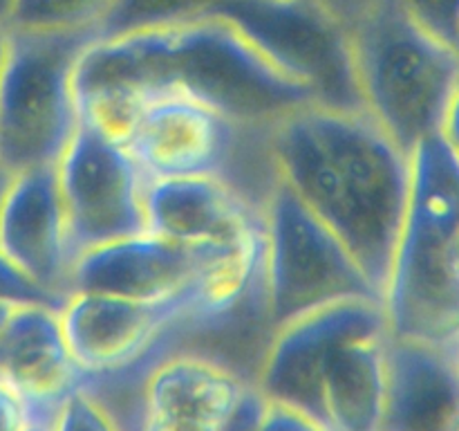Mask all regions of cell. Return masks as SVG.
Listing matches in <instances>:
<instances>
[{"mask_svg":"<svg viewBox=\"0 0 459 431\" xmlns=\"http://www.w3.org/2000/svg\"><path fill=\"white\" fill-rule=\"evenodd\" d=\"M72 88L79 119L124 146L143 103L157 94H186L254 130L316 101L220 13L97 36L76 58Z\"/></svg>","mask_w":459,"mask_h":431,"instance_id":"obj_1","label":"cell"},{"mask_svg":"<svg viewBox=\"0 0 459 431\" xmlns=\"http://www.w3.org/2000/svg\"><path fill=\"white\" fill-rule=\"evenodd\" d=\"M278 178L341 238L384 299L411 196V155L368 110L307 103L267 130Z\"/></svg>","mask_w":459,"mask_h":431,"instance_id":"obj_2","label":"cell"},{"mask_svg":"<svg viewBox=\"0 0 459 431\" xmlns=\"http://www.w3.org/2000/svg\"><path fill=\"white\" fill-rule=\"evenodd\" d=\"M388 337L381 299L321 305L273 328L254 386L325 431H379Z\"/></svg>","mask_w":459,"mask_h":431,"instance_id":"obj_3","label":"cell"},{"mask_svg":"<svg viewBox=\"0 0 459 431\" xmlns=\"http://www.w3.org/2000/svg\"><path fill=\"white\" fill-rule=\"evenodd\" d=\"M352 52L363 108L411 155L442 133L459 85V52L426 30L402 0H325Z\"/></svg>","mask_w":459,"mask_h":431,"instance_id":"obj_4","label":"cell"},{"mask_svg":"<svg viewBox=\"0 0 459 431\" xmlns=\"http://www.w3.org/2000/svg\"><path fill=\"white\" fill-rule=\"evenodd\" d=\"M457 241L459 157L442 135H433L411 153V196L384 295L390 335L437 344L457 339Z\"/></svg>","mask_w":459,"mask_h":431,"instance_id":"obj_5","label":"cell"},{"mask_svg":"<svg viewBox=\"0 0 459 431\" xmlns=\"http://www.w3.org/2000/svg\"><path fill=\"white\" fill-rule=\"evenodd\" d=\"M99 31H13L0 70V164L54 166L79 126L72 75Z\"/></svg>","mask_w":459,"mask_h":431,"instance_id":"obj_6","label":"cell"},{"mask_svg":"<svg viewBox=\"0 0 459 431\" xmlns=\"http://www.w3.org/2000/svg\"><path fill=\"white\" fill-rule=\"evenodd\" d=\"M263 218L264 314L272 330L350 296L381 299L341 238L278 175L264 198Z\"/></svg>","mask_w":459,"mask_h":431,"instance_id":"obj_7","label":"cell"},{"mask_svg":"<svg viewBox=\"0 0 459 431\" xmlns=\"http://www.w3.org/2000/svg\"><path fill=\"white\" fill-rule=\"evenodd\" d=\"M54 169L72 260L103 242L146 232L148 178L124 144L79 119Z\"/></svg>","mask_w":459,"mask_h":431,"instance_id":"obj_8","label":"cell"},{"mask_svg":"<svg viewBox=\"0 0 459 431\" xmlns=\"http://www.w3.org/2000/svg\"><path fill=\"white\" fill-rule=\"evenodd\" d=\"M215 13L236 22L303 81L316 103L366 110L348 36L325 0H231Z\"/></svg>","mask_w":459,"mask_h":431,"instance_id":"obj_9","label":"cell"},{"mask_svg":"<svg viewBox=\"0 0 459 431\" xmlns=\"http://www.w3.org/2000/svg\"><path fill=\"white\" fill-rule=\"evenodd\" d=\"M267 130L245 128L215 108L179 92L143 103L126 148L148 180L220 175L236 187L245 139Z\"/></svg>","mask_w":459,"mask_h":431,"instance_id":"obj_10","label":"cell"},{"mask_svg":"<svg viewBox=\"0 0 459 431\" xmlns=\"http://www.w3.org/2000/svg\"><path fill=\"white\" fill-rule=\"evenodd\" d=\"M191 326V299L142 301L101 292H70L61 326L83 377L128 371L146 359L170 330Z\"/></svg>","mask_w":459,"mask_h":431,"instance_id":"obj_11","label":"cell"},{"mask_svg":"<svg viewBox=\"0 0 459 431\" xmlns=\"http://www.w3.org/2000/svg\"><path fill=\"white\" fill-rule=\"evenodd\" d=\"M220 245H188L152 232L85 250L72 260L70 292H101L142 301L184 295Z\"/></svg>","mask_w":459,"mask_h":431,"instance_id":"obj_12","label":"cell"},{"mask_svg":"<svg viewBox=\"0 0 459 431\" xmlns=\"http://www.w3.org/2000/svg\"><path fill=\"white\" fill-rule=\"evenodd\" d=\"M0 251L52 295H70L72 254L56 169L13 173L0 205Z\"/></svg>","mask_w":459,"mask_h":431,"instance_id":"obj_13","label":"cell"},{"mask_svg":"<svg viewBox=\"0 0 459 431\" xmlns=\"http://www.w3.org/2000/svg\"><path fill=\"white\" fill-rule=\"evenodd\" d=\"M249 386L204 355H170L143 382L142 431H224Z\"/></svg>","mask_w":459,"mask_h":431,"instance_id":"obj_14","label":"cell"},{"mask_svg":"<svg viewBox=\"0 0 459 431\" xmlns=\"http://www.w3.org/2000/svg\"><path fill=\"white\" fill-rule=\"evenodd\" d=\"M459 364L455 341H385V391L379 431H455Z\"/></svg>","mask_w":459,"mask_h":431,"instance_id":"obj_15","label":"cell"},{"mask_svg":"<svg viewBox=\"0 0 459 431\" xmlns=\"http://www.w3.org/2000/svg\"><path fill=\"white\" fill-rule=\"evenodd\" d=\"M0 382L43 420L85 384L63 335L61 310L40 303L12 310L0 328Z\"/></svg>","mask_w":459,"mask_h":431,"instance_id":"obj_16","label":"cell"},{"mask_svg":"<svg viewBox=\"0 0 459 431\" xmlns=\"http://www.w3.org/2000/svg\"><path fill=\"white\" fill-rule=\"evenodd\" d=\"M146 232L188 245H224L264 223L263 207L220 175L148 180Z\"/></svg>","mask_w":459,"mask_h":431,"instance_id":"obj_17","label":"cell"},{"mask_svg":"<svg viewBox=\"0 0 459 431\" xmlns=\"http://www.w3.org/2000/svg\"><path fill=\"white\" fill-rule=\"evenodd\" d=\"M117 0H12L4 30L99 31Z\"/></svg>","mask_w":459,"mask_h":431,"instance_id":"obj_18","label":"cell"},{"mask_svg":"<svg viewBox=\"0 0 459 431\" xmlns=\"http://www.w3.org/2000/svg\"><path fill=\"white\" fill-rule=\"evenodd\" d=\"M229 3L231 0H117L112 12L103 21L99 36L182 21V18L206 16L220 12Z\"/></svg>","mask_w":459,"mask_h":431,"instance_id":"obj_19","label":"cell"},{"mask_svg":"<svg viewBox=\"0 0 459 431\" xmlns=\"http://www.w3.org/2000/svg\"><path fill=\"white\" fill-rule=\"evenodd\" d=\"M49 431H121V427L110 407L88 384H81L58 404Z\"/></svg>","mask_w":459,"mask_h":431,"instance_id":"obj_20","label":"cell"},{"mask_svg":"<svg viewBox=\"0 0 459 431\" xmlns=\"http://www.w3.org/2000/svg\"><path fill=\"white\" fill-rule=\"evenodd\" d=\"M0 301H7V303L13 305H52V308L58 310L65 303V299L52 295L45 287H40L34 278L27 277L3 251H0Z\"/></svg>","mask_w":459,"mask_h":431,"instance_id":"obj_21","label":"cell"},{"mask_svg":"<svg viewBox=\"0 0 459 431\" xmlns=\"http://www.w3.org/2000/svg\"><path fill=\"white\" fill-rule=\"evenodd\" d=\"M402 3L426 30L455 48L459 34V0H402Z\"/></svg>","mask_w":459,"mask_h":431,"instance_id":"obj_22","label":"cell"},{"mask_svg":"<svg viewBox=\"0 0 459 431\" xmlns=\"http://www.w3.org/2000/svg\"><path fill=\"white\" fill-rule=\"evenodd\" d=\"M255 431H325L316 420L282 402L267 400Z\"/></svg>","mask_w":459,"mask_h":431,"instance_id":"obj_23","label":"cell"},{"mask_svg":"<svg viewBox=\"0 0 459 431\" xmlns=\"http://www.w3.org/2000/svg\"><path fill=\"white\" fill-rule=\"evenodd\" d=\"M34 420H43V418L34 416L9 386L0 382V431H22Z\"/></svg>","mask_w":459,"mask_h":431,"instance_id":"obj_24","label":"cell"},{"mask_svg":"<svg viewBox=\"0 0 459 431\" xmlns=\"http://www.w3.org/2000/svg\"><path fill=\"white\" fill-rule=\"evenodd\" d=\"M264 402H267V398L251 384L224 431H255L260 416H263Z\"/></svg>","mask_w":459,"mask_h":431,"instance_id":"obj_25","label":"cell"},{"mask_svg":"<svg viewBox=\"0 0 459 431\" xmlns=\"http://www.w3.org/2000/svg\"><path fill=\"white\" fill-rule=\"evenodd\" d=\"M442 135L446 139L448 146L455 151V155L459 157V85L457 90L453 92L451 103L446 108V115H444V124H442Z\"/></svg>","mask_w":459,"mask_h":431,"instance_id":"obj_26","label":"cell"},{"mask_svg":"<svg viewBox=\"0 0 459 431\" xmlns=\"http://www.w3.org/2000/svg\"><path fill=\"white\" fill-rule=\"evenodd\" d=\"M9 180H12V173H9V171L0 164V205H3V198H4V191H7V187H9Z\"/></svg>","mask_w":459,"mask_h":431,"instance_id":"obj_27","label":"cell"},{"mask_svg":"<svg viewBox=\"0 0 459 431\" xmlns=\"http://www.w3.org/2000/svg\"><path fill=\"white\" fill-rule=\"evenodd\" d=\"M4 52H7V30H4V25H0V70H3Z\"/></svg>","mask_w":459,"mask_h":431,"instance_id":"obj_28","label":"cell"},{"mask_svg":"<svg viewBox=\"0 0 459 431\" xmlns=\"http://www.w3.org/2000/svg\"><path fill=\"white\" fill-rule=\"evenodd\" d=\"M16 308L13 303H7V301H0V328H3V323L7 321V317L12 314V310Z\"/></svg>","mask_w":459,"mask_h":431,"instance_id":"obj_29","label":"cell"},{"mask_svg":"<svg viewBox=\"0 0 459 431\" xmlns=\"http://www.w3.org/2000/svg\"><path fill=\"white\" fill-rule=\"evenodd\" d=\"M453 281H455V290H457V296H459V241H457V247H455V259H453Z\"/></svg>","mask_w":459,"mask_h":431,"instance_id":"obj_30","label":"cell"},{"mask_svg":"<svg viewBox=\"0 0 459 431\" xmlns=\"http://www.w3.org/2000/svg\"><path fill=\"white\" fill-rule=\"evenodd\" d=\"M49 422H52V420H49ZM49 422L34 420V422H31V425H27L22 431H49Z\"/></svg>","mask_w":459,"mask_h":431,"instance_id":"obj_31","label":"cell"},{"mask_svg":"<svg viewBox=\"0 0 459 431\" xmlns=\"http://www.w3.org/2000/svg\"><path fill=\"white\" fill-rule=\"evenodd\" d=\"M12 4V0H0V25H3L4 16H7V9Z\"/></svg>","mask_w":459,"mask_h":431,"instance_id":"obj_32","label":"cell"},{"mask_svg":"<svg viewBox=\"0 0 459 431\" xmlns=\"http://www.w3.org/2000/svg\"><path fill=\"white\" fill-rule=\"evenodd\" d=\"M455 350H457V364H459V337L455 339Z\"/></svg>","mask_w":459,"mask_h":431,"instance_id":"obj_33","label":"cell"},{"mask_svg":"<svg viewBox=\"0 0 459 431\" xmlns=\"http://www.w3.org/2000/svg\"><path fill=\"white\" fill-rule=\"evenodd\" d=\"M455 48H457V52H459V34H457V45H455Z\"/></svg>","mask_w":459,"mask_h":431,"instance_id":"obj_34","label":"cell"},{"mask_svg":"<svg viewBox=\"0 0 459 431\" xmlns=\"http://www.w3.org/2000/svg\"><path fill=\"white\" fill-rule=\"evenodd\" d=\"M455 431H459V422H457V425H455Z\"/></svg>","mask_w":459,"mask_h":431,"instance_id":"obj_35","label":"cell"}]
</instances>
